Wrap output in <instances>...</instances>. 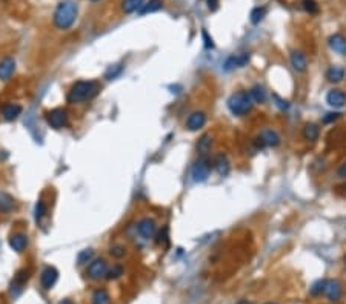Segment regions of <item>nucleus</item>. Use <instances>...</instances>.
Listing matches in <instances>:
<instances>
[{"instance_id":"nucleus-1","label":"nucleus","mask_w":346,"mask_h":304,"mask_svg":"<svg viewBox=\"0 0 346 304\" xmlns=\"http://www.w3.org/2000/svg\"><path fill=\"white\" fill-rule=\"evenodd\" d=\"M79 6L74 0H62L55 8L54 13V25L59 30H69L77 18Z\"/></svg>"},{"instance_id":"nucleus-2","label":"nucleus","mask_w":346,"mask_h":304,"mask_svg":"<svg viewBox=\"0 0 346 304\" xmlns=\"http://www.w3.org/2000/svg\"><path fill=\"white\" fill-rule=\"evenodd\" d=\"M100 92V85L94 80H80L74 83L68 92L69 103H82L94 98Z\"/></svg>"},{"instance_id":"nucleus-3","label":"nucleus","mask_w":346,"mask_h":304,"mask_svg":"<svg viewBox=\"0 0 346 304\" xmlns=\"http://www.w3.org/2000/svg\"><path fill=\"white\" fill-rule=\"evenodd\" d=\"M252 106H254V101H252L251 94L246 91L234 92L228 98V108L234 115H246L248 112H251Z\"/></svg>"},{"instance_id":"nucleus-4","label":"nucleus","mask_w":346,"mask_h":304,"mask_svg":"<svg viewBox=\"0 0 346 304\" xmlns=\"http://www.w3.org/2000/svg\"><path fill=\"white\" fill-rule=\"evenodd\" d=\"M211 174V161L208 159H199L197 161L194 163L192 169H191V175H192V180L202 183V181H207L208 177Z\"/></svg>"},{"instance_id":"nucleus-5","label":"nucleus","mask_w":346,"mask_h":304,"mask_svg":"<svg viewBox=\"0 0 346 304\" xmlns=\"http://www.w3.org/2000/svg\"><path fill=\"white\" fill-rule=\"evenodd\" d=\"M46 122L54 129H63L68 125V112L67 109L55 108L50 112H46Z\"/></svg>"},{"instance_id":"nucleus-6","label":"nucleus","mask_w":346,"mask_h":304,"mask_svg":"<svg viewBox=\"0 0 346 304\" xmlns=\"http://www.w3.org/2000/svg\"><path fill=\"white\" fill-rule=\"evenodd\" d=\"M86 273L91 280H102V278H106V273H108V264L104 258H96L92 260L86 269Z\"/></svg>"},{"instance_id":"nucleus-7","label":"nucleus","mask_w":346,"mask_h":304,"mask_svg":"<svg viewBox=\"0 0 346 304\" xmlns=\"http://www.w3.org/2000/svg\"><path fill=\"white\" fill-rule=\"evenodd\" d=\"M342 293H343V288L339 280H325L322 295H325L329 301H339L342 298Z\"/></svg>"},{"instance_id":"nucleus-8","label":"nucleus","mask_w":346,"mask_h":304,"mask_svg":"<svg viewBox=\"0 0 346 304\" xmlns=\"http://www.w3.org/2000/svg\"><path fill=\"white\" fill-rule=\"evenodd\" d=\"M256 143L260 147H276L280 144V135L276 131H273V129H265L256 138Z\"/></svg>"},{"instance_id":"nucleus-9","label":"nucleus","mask_w":346,"mask_h":304,"mask_svg":"<svg viewBox=\"0 0 346 304\" xmlns=\"http://www.w3.org/2000/svg\"><path fill=\"white\" fill-rule=\"evenodd\" d=\"M57 278H59V272L55 267L52 266H48L45 267L42 275H40V283H42V288L43 289H52L54 284L57 283Z\"/></svg>"},{"instance_id":"nucleus-10","label":"nucleus","mask_w":346,"mask_h":304,"mask_svg":"<svg viewBox=\"0 0 346 304\" xmlns=\"http://www.w3.org/2000/svg\"><path fill=\"white\" fill-rule=\"evenodd\" d=\"M326 103L334 109H342L346 105V94L342 89H331L326 94Z\"/></svg>"},{"instance_id":"nucleus-11","label":"nucleus","mask_w":346,"mask_h":304,"mask_svg":"<svg viewBox=\"0 0 346 304\" xmlns=\"http://www.w3.org/2000/svg\"><path fill=\"white\" fill-rule=\"evenodd\" d=\"M137 230L145 240H149V238H153L156 235L157 224H156V221L153 218H142L137 224Z\"/></svg>"},{"instance_id":"nucleus-12","label":"nucleus","mask_w":346,"mask_h":304,"mask_svg":"<svg viewBox=\"0 0 346 304\" xmlns=\"http://www.w3.org/2000/svg\"><path fill=\"white\" fill-rule=\"evenodd\" d=\"M249 62V54L243 52L240 55H229L226 59L225 64H223V69L225 71H232L236 68H243Z\"/></svg>"},{"instance_id":"nucleus-13","label":"nucleus","mask_w":346,"mask_h":304,"mask_svg":"<svg viewBox=\"0 0 346 304\" xmlns=\"http://www.w3.org/2000/svg\"><path fill=\"white\" fill-rule=\"evenodd\" d=\"M205 123H207V114L202 112V111H195L186 120V128L190 131H199L200 128L205 126Z\"/></svg>"},{"instance_id":"nucleus-14","label":"nucleus","mask_w":346,"mask_h":304,"mask_svg":"<svg viewBox=\"0 0 346 304\" xmlns=\"http://www.w3.org/2000/svg\"><path fill=\"white\" fill-rule=\"evenodd\" d=\"M329 48L340 55H346V37L343 34H334L328 40Z\"/></svg>"},{"instance_id":"nucleus-15","label":"nucleus","mask_w":346,"mask_h":304,"mask_svg":"<svg viewBox=\"0 0 346 304\" xmlns=\"http://www.w3.org/2000/svg\"><path fill=\"white\" fill-rule=\"evenodd\" d=\"M16 71V62L11 57H5L0 62V80H8Z\"/></svg>"},{"instance_id":"nucleus-16","label":"nucleus","mask_w":346,"mask_h":304,"mask_svg":"<svg viewBox=\"0 0 346 304\" xmlns=\"http://www.w3.org/2000/svg\"><path fill=\"white\" fill-rule=\"evenodd\" d=\"M291 64H293L294 71L300 72V74L305 72L308 68V62H306L305 54L302 51H293L291 52Z\"/></svg>"},{"instance_id":"nucleus-17","label":"nucleus","mask_w":346,"mask_h":304,"mask_svg":"<svg viewBox=\"0 0 346 304\" xmlns=\"http://www.w3.org/2000/svg\"><path fill=\"white\" fill-rule=\"evenodd\" d=\"M9 246H11L13 251L20 254L28 246V237L23 234H14V235H11V238H9Z\"/></svg>"},{"instance_id":"nucleus-18","label":"nucleus","mask_w":346,"mask_h":304,"mask_svg":"<svg viewBox=\"0 0 346 304\" xmlns=\"http://www.w3.org/2000/svg\"><path fill=\"white\" fill-rule=\"evenodd\" d=\"M214 168H216L217 174L225 177L229 174V160L225 154H219L216 159H214Z\"/></svg>"},{"instance_id":"nucleus-19","label":"nucleus","mask_w":346,"mask_h":304,"mask_svg":"<svg viewBox=\"0 0 346 304\" xmlns=\"http://www.w3.org/2000/svg\"><path fill=\"white\" fill-rule=\"evenodd\" d=\"M20 114H22V106L20 105L8 103L2 109V115H3V118L6 120V122H13V120H16Z\"/></svg>"},{"instance_id":"nucleus-20","label":"nucleus","mask_w":346,"mask_h":304,"mask_svg":"<svg viewBox=\"0 0 346 304\" xmlns=\"http://www.w3.org/2000/svg\"><path fill=\"white\" fill-rule=\"evenodd\" d=\"M145 5V0H123L121 2V9L126 13V14H133L137 13L140 9L143 8Z\"/></svg>"},{"instance_id":"nucleus-21","label":"nucleus","mask_w":346,"mask_h":304,"mask_svg":"<svg viewBox=\"0 0 346 304\" xmlns=\"http://www.w3.org/2000/svg\"><path fill=\"white\" fill-rule=\"evenodd\" d=\"M345 77V69L340 66H331L326 71V80L331 83H340Z\"/></svg>"},{"instance_id":"nucleus-22","label":"nucleus","mask_w":346,"mask_h":304,"mask_svg":"<svg viewBox=\"0 0 346 304\" xmlns=\"http://www.w3.org/2000/svg\"><path fill=\"white\" fill-rule=\"evenodd\" d=\"M14 209V198L6 192H0V212H11Z\"/></svg>"},{"instance_id":"nucleus-23","label":"nucleus","mask_w":346,"mask_h":304,"mask_svg":"<svg viewBox=\"0 0 346 304\" xmlns=\"http://www.w3.org/2000/svg\"><path fill=\"white\" fill-rule=\"evenodd\" d=\"M319 126L314 125V123H308L305 128H303V138L305 140H310V142H314L319 138Z\"/></svg>"},{"instance_id":"nucleus-24","label":"nucleus","mask_w":346,"mask_h":304,"mask_svg":"<svg viewBox=\"0 0 346 304\" xmlns=\"http://www.w3.org/2000/svg\"><path fill=\"white\" fill-rule=\"evenodd\" d=\"M211 146H212V138L209 134H205L200 137V140L197 143V151L202 154V155H207L209 151H211Z\"/></svg>"},{"instance_id":"nucleus-25","label":"nucleus","mask_w":346,"mask_h":304,"mask_svg":"<svg viewBox=\"0 0 346 304\" xmlns=\"http://www.w3.org/2000/svg\"><path fill=\"white\" fill-rule=\"evenodd\" d=\"M92 304H111V297L105 289H97L92 293Z\"/></svg>"},{"instance_id":"nucleus-26","label":"nucleus","mask_w":346,"mask_h":304,"mask_svg":"<svg viewBox=\"0 0 346 304\" xmlns=\"http://www.w3.org/2000/svg\"><path fill=\"white\" fill-rule=\"evenodd\" d=\"M249 94H251V98L254 103H263V101L266 100V91L263 86H260V85H256L254 88H252L249 91Z\"/></svg>"},{"instance_id":"nucleus-27","label":"nucleus","mask_w":346,"mask_h":304,"mask_svg":"<svg viewBox=\"0 0 346 304\" xmlns=\"http://www.w3.org/2000/svg\"><path fill=\"white\" fill-rule=\"evenodd\" d=\"M163 8V0H149L146 5H143V8L140 9V14H149V13H156L158 9Z\"/></svg>"},{"instance_id":"nucleus-28","label":"nucleus","mask_w":346,"mask_h":304,"mask_svg":"<svg viewBox=\"0 0 346 304\" xmlns=\"http://www.w3.org/2000/svg\"><path fill=\"white\" fill-rule=\"evenodd\" d=\"M28 278H30V271H26V269L20 271V272L16 275V278H14V281H13V289L17 288L18 292H22V289H23L25 283L28 281Z\"/></svg>"},{"instance_id":"nucleus-29","label":"nucleus","mask_w":346,"mask_h":304,"mask_svg":"<svg viewBox=\"0 0 346 304\" xmlns=\"http://www.w3.org/2000/svg\"><path fill=\"white\" fill-rule=\"evenodd\" d=\"M266 13H268V9H266L265 6H257V8H254V9L251 11V22L254 23V25L260 23V22L265 18Z\"/></svg>"},{"instance_id":"nucleus-30","label":"nucleus","mask_w":346,"mask_h":304,"mask_svg":"<svg viewBox=\"0 0 346 304\" xmlns=\"http://www.w3.org/2000/svg\"><path fill=\"white\" fill-rule=\"evenodd\" d=\"M92 256H94V251L92 249H85V251H82L79 255H77V264H86V263H91Z\"/></svg>"},{"instance_id":"nucleus-31","label":"nucleus","mask_w":346,"mask_h":304,"mask_svg":"<svg viewBox=\"0 0 346 304\" xmlns=\"http://www.w3.org/2000/svg\"><path fill=\"white\" fill-rule=\"evenodd\" d=\"M45 214H46V206H45L43 200H39L37 201V205H35V210H34V218H35L37 223H39V221L45 217Z\"/></svg>"},{"instance_id":"nucleus-32","label":"nucleus","mask_w":346,"mask_h":304,"mask_svg":"<svg viewBox=\"0 0 346 304\" xmlns=\"http://www.w3.org/2000/svg\"><path fill=\"white\" fill-rule=\"evenodd\" d=\"M121 71H123V66H121V64H116V66H111V68L106 71V74H105V79H106V80H113V79H116V77L120 76Z\"/></svg>"},{"instance_id":"nucleus-33","label":"nucleus","mask_w":346,"mask_h":304,"mask_svg":"<svg viewBox=\"0 0 346 304\" xmlns=\"http://www.w3.org/2000/svg\"><path fill=\"white\" fill-rule=\"evenodd\" d=\"M121 275H123V269H121V266H114L113 269H108L106 278L108 280H117V278H120Z\"/></svg>"},{"instance_id":"nucleus-34","label":"nucleus","mask_w":346,"mask_h":304,"mask_svg":"<svg viewBox=\"0 0 346 304\" xmlns=\"http://www.w3.org/2000/svg\"><path fill=\"white\" fill-rule=\"evenodd\" d=\"M303 8H305V11L310 13V14H317V13H319V5H317V2H314V0H305Z\"/></svg>"},{"instance_id":"nucleus-35","label":"nucleus","mask_w":346,"mask_h":304,"mask_svg":"<svg viewBox=\"0 0 346 304\" xmlns=\"http://www.w3.org/2000/svg\"><path fill=\"white\" fill-rule=\"evenodd\" d=\"M109 254L113 255V256H116V258H121V256H125V254H126V249H125L123 246H120V244H116V246L111 247Z\"/></svg>"},{"instance_id":"nucleus-36","label":"nucleus","mask_w":346,"mask_h":304,"mask_svg":"<svg viewBox=\"0 0 346 304\" xmlns=\"http://www.w3.org/2000/svg\"><path fill=\"white\" fill-rule=\"evenodd\" d=\"M323 286H325V280H320V281H317L312 288H311V293L312 295H322L323 292Z\"/></svg>"},{"instance_id":"nucleus-37","label":"nucleus","mask_w":346,"mask_h":304,"mask_svg":"<svg viewBox=\"0 0 346 304\" xmlns=\"http://www.w3.org/2000/svg\"><path fill=\"white\" fill-rule=\"evenodd\" d=\"M202 35H203V39H205V46H207V48H214V42H212L211 37L208 35V32L203 30V31H202Z\"/></svg>"},{"instance_id":"nucleus-38","label":"nucleus","mask_w":346,"mask_h":304,"mask_svg":"<svg viewBox=\"0 0 346 304\" xmlns=\"http://www.w3.org/2000/svg\"><path fill=\"white\" fill-rule=\"evenodd\" d=\"M339 117H340L339 112H329V114H326V117L323 118V122L325 123H331V122H334V120H337Z\"/></svg>"},{"instance_id":"nucleus-39","label":"nucleus","mask_w":346,"mask_h":304,"mask_svg":"<svg viewBox=\"0 0 346 304\" xmlns=\"http://www.w3.org/2000/svg\"><path fill=\"white\" fill-rule=\"evenodd\" d=\"M274 100L277 101V106L280 108V109H288V101L286 100H282V98H280L278 96H274Z\"/></svg>"},{"instance_id":"nucleus-40","label":"nucleus","mask_w":346,"mask_h":304,"mask_svg":"<svg viewBox=\"0 0 346 304\" xmlns=\"http://www.w3.org/2000/svg\"><path fill=\"white\" fill-rule=\"evenodd\" d=\"M337 175L340 178H346V163L340 164L339 166V169H337Z\"/></svg>"},{"instance_id":"nucleus-41","label":"nucleus","mask_w":346,"mask_h":304,"mask_svg":"<svg viewBox=\"0 0 346 304\" xmlns=\"http://www.w3.org/2000/svg\"><path fill=\"white\" fill-rule=\"evenodd\" d=\"M207 3H208V8L211 11H216L219 8V0H207Z\"/></svg>"},{"instance_id":"nucleus-42","label":"nucleus","mask_w":346,"mask_h":304,"mask_svg":"<svg viewBox=\"0 0 346 304\" xmlns=\"http://www.w3.org/2000/svg\"><path fill=\"white\" fill-rule=\"evenodd\" d=\"M59 304H76V303H74V301H71V300H62Z\"/></svg>"},{"instance_id":"nucleus-43","label":"nucleus","mask_w":346,"mask_h":304,"mask_svg":"<svg viewBox=\"0 0 346 304\" xmlns=\"http://www.w3.org/2000/svg\"><path fill=\"white\" fill-rule=\"evenodd\" d=\"M237 304H252L251 301H248V300H242V301H239Z\"/></svg>"},{"instance_id":"nucleus-44","label":"nucleus","mask_w":346,"mask_h":304,"mask_svg":"<svg viewBox=\"0 0 346 304\" xmlns=\"http://www.w3.org/2000/svg\"><path fill=\"white\" fill-rule=\"evenodd\" d=\"M266 304H276V303H266Z\"/></svg>"},{"instance_id":"nucleus-45","label":"nucleus","mask_w":346,"mask_h":304,"mask_svg":"<svg viewBox=\"0 0 346 304\" xmlns=\"http://www.w3.org/2000/svg\"><path fill=\"white\" fill-rule=\"evenodd\" d=\"M92 2H97V0H92Z\"/></svg>"}]
</instances>
